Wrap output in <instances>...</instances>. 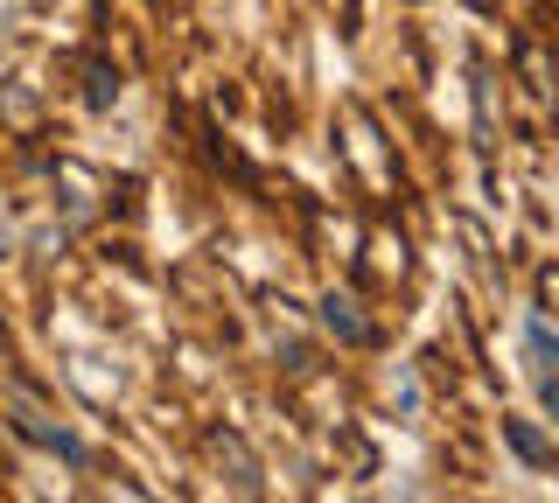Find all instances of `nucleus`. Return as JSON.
<instances>
[{"label": "nucleus", "mask_w": 559, "mask_h": 503, "mask_svg": "<svg viewBox=\"0 0 559 503\" xmlns=\"http://www.w3.org/2000/svg\"><path fill=\"white\" fill-rule=\"evenodd\" d=\"M322 322H329V328H336V336H343V343H371V322H364V315H357V308H349V301H343V294H329V301H322Z\"/></svg>", "instance_id": "obj_2"}, {"label": "nucleus", "mask_w": 559, "mask_h": 503, "mask_svg": "<svg viewBox=\"0 0 559 503\" xmlns=\"http://www.w3.org/2000/svg\"><path fill=\"white\" fill-rule=\"evenodd\" d=\"M14 433H22V441H35V447H57L63 462H84V441H78V433H63V427H43L35 412H14Z\"/></svg>", "instance_id": "obj_1"}, {"label": "nucleus", "mask_w": 559, "mask_h": 503, "mask_svg": "<svg viewBox=\"0 0 559 503\" xmlns=\"http://www.w3.org/2000/svg\"><path fill=\"white\" fill-rule=\"evenodd\" d=\"M532 350L546 357V363H559V343H552V328H546V322H532Z\"/></svg>", "instance_id": "obj_4"}, {"label": "nucleus", "mask_w": 559, "mask_h": 503, "mask_svg": "<svg viewBox=\"0 0 559 503\" xmlns=\"http://www.w3.org/2000/svg\"><path fill=\"white\" fill-rule=\"evenodd\" d=\"M503 433H511V447H518V455H524V462H552V447H546V441H538V433H532V427H524V420H511V427H503Z\"/></svg>", "instance_id": "obj_3"}]
</instances>
